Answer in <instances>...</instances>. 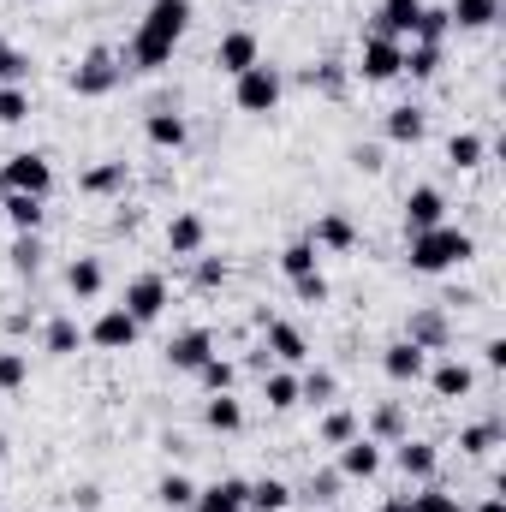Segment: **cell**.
Here are the masks:
<instances>
[{
	"label": "cell",
	"mask_w": 506,
	"mask_h": 512,
	"mask_svg": "<svg viewBox=\"0 0 506 512\" xmlns=\"http://www.w3.org/2000/svg\"><path fill=\"white\" fill-rule=\"evenodd\" d=\"M191 18H197L191 0H149L143 18H137V30H131L126 48H120L126 72H167V66H173V48H179L185 30H191Z\"/></svg>",
	"instance_id": "obj_1"
},
{
	"label": "cell",
	"mask_w": 506,
	"mask_h": 512,
	"mask_svg": "<svg viewBox=\"0 0 506 512\" xmlns=\"http://www.w3.org/2000/svg\"><path fill=\"white\" fill-rule=\"evenodd\" d=\"M477 256V239L465 233V227H453V221H441V227H429V233H411L405 239V268L411 274H453V268H465Z\"/></svg>",
	"instance_id": "obj_2"
},
{
	"label": "cell",
	"mask_w": 506,
	"mask_h": 512,
	"mask_svg": "<svg viewBox=\"0 0 506 512\" xmlns=\"http://www.w3.org/2000/svg\"><path fill=\"white\" fill-rule=\"evenodd\" d=\"M126 84V60H120V48H90L72 72H66V90L78 96V102H102V96H114Z\"/></svg>",
	"instance_id": "obj_3"
},
{
	"label": "cell",
	"mask_w": 506,
	"mask_h": 512,
	"mask_svg": "<svg viewBox=\"0 0 506 512\" xmlns=\"http://www.w3.org/2000/svg\"><path fill=\"white\" fill-rule=\"evenodd\" d=\"M280 96H286V72H280V66H268V60H256L251 72H239V78H233V108H239V114H251V120H268V114L280 108Z\"/></svg>",
	"instance_id": "obj_4"
},
{
	"label": "cell",
	"mask_w": 506,
	"mask_h": 512,
	"mask_svg": "<svg viewBox=\"0 0 506 512\" xmlns=\"http://www.w3.org/2000/svg\"><path fill=\"white\" fill-rule=\"evenodd\" d=\"M167 304H173V286H167V274L143 268V274H131V280H126V298H120V310H126L137 328L161 322V316H167Z\"/></svg>",
	"instance_id": "obj_5"
},
{
	"label": "cell",
	"mask_w": 506,
	"mask_h": 512,
	"mask_svg": "<svg viewBox=\"0 0 506 512\" xmlns=\"http://www.w3.org/2000/svg\"><path fill=\"white\" fill-rule=\"evenodd\" d=\"M0 191H24V197H48L54 191V161L42 149H18L0 161Z\"/></svg>",
	"instance_id": "obj_6"
},
{
	"label": "cell",
	"mask_w": 506,
	"mask_h": 512,
	"mask_svg": "<svg viewBox=\"0 0 506 512\" xmlns=\"http://www.w3.org/2000/svg\"><path fill=\"white\" fill-rule=\"evenodd\" d=\"M399 60H405V42H393V36H364L358 42V60H352V78H364V84H393L399 78Z\"/></svg>",
	"instance_id": "obj_7"
},
{
	"label": "cell",
	"mask_w": 506,
	"mask_h": 512,
	"mask_svg": "<svg viewBox=\"0 0 506 512\" xmlns=\"http://www.w3.org/2000/svg\"><path fill=\"white\" fill-rule=\"evenodd\" d=\"M334 471H340L346 483H376L381 471H387V447H381V441H370V435L358 429L346 447H334Z\"/></svg>",
	"instance_id": "obj_8"
},
{
	"label": "cell",
	"mask_w": 506,
	"mask_h": 512,
	"mask_svg": "<svg viewBox=\"0 0 506 512\" xmlns=\"http://www.w3.org/2000/svg\"><path fill=\"white\" fill-rule=\"evenodd\" d=\"M405 340L423 346L429 358H435V352H453V310H441V304H417V310L405 316Z\"/></svg>",
	"instance_id": "obj_9"
},
{
	"label": "cell",
	"mask_w": 506,
	"mask_h": 512,
	"mask_svg": "<svg viewBox=\"0 0 506 512\" xmlns=\"http://www.w3.org/2000/svg\"><path fill=\"white\" fill-rule=\"evenodd\" d=\"M262 346H268V358H274L280 370H304V364H310V340H304V328L286 322V316H268V322H262Z\"/></svg>",
	"instance_id": "obj_10"
},
{
	"label": "cell",
	"mask_w": 506,
	"mask_h": 512,
	"mask_svg": "<svg viewBox=\"0 0 506 512\" xmlns=\"http://www.w3.org/2000/svg\"><path fill=\"white\" fill-rule=\"evenodd\" d=\"M423 382H429L435 399H447V405H453V399H471V393H477V370H471L459 352H441V358L423 370Z\"/></svg>",
	"instance_id": "obj_11"
},
{
	"label": "cell",
	"mask_w": 506,
	"mask_h": 512,
	"mask_svg": "<svg viewBox=\"0 0 506 512\" xmlns=\"http://www.w3.org/2000/svg\"><path fill=\"white\" fill-rule=\"evenodd\" d=\"M393 471H399L405 483H435V477H441V453H435V441H423V435L393 441Z\"/></svg>",
	"instance_id": "obj_12"
},
{
	"label": "cell",
	"mask_w": 506,
	"mask_h": 512,
	"mask_svg": "<svg viewBox=\"0 0 506 512\" xmlns=\"http://www.w3.org/2000/svg\"><path fill=\"white\" fill-rule=\"evenodd\" d=\"M137 334H143V328L131 322L126 310H120V304H108V310L84 328V346H96V352H131V346H137Z\"/></svg>",
	"instance_id": "obj_13"
},
{
	"label": "cell",
	"mask_w": 506,
	"mask_h": 512,
	"mask_svg": "<svg viewBox=\"0 0 506 512\" xmlns=\"http://www.w3.org/2000/svg\"><path fill=\"white\" fill-rule=\"evenodd\" d=\"M423 370H429V352H423V346H411L405 334L381 346V376H387L393 387H417V382H423Z\"/></svg>",
	"instance_id": "obj_14"
},
{
	"label": "cell",
	"mask_w": 506,
	"mask_h": 512,
	"mask_svg": "<svg viewBox=\"0 0 506 512\" xmlns=\"http://www.w3.org/2000/svg\"><path fill=\"white\" fill-rule=\"evenodd\" d=\"M143 143L161 149V155H179V149L191 143V120H185L179 108H149V114H143Z\"/></svg>",
	"instance_id": "obj_15"
},
{
	"label": "cell",
	"mask_w": 506,
	"mask_h": 512,
	"mask_svg": "<svg viewBox=\"0 0 506 512\" xmlns=\"http://www.w3.org/2000/svg\"><path fill=\"white\" fill-rule=\"evenodd\" d=\"M304 239H310L322 256L358 251V227H352V215H346V209H322V215H316V227H310Z\"/></svg>",
	"instance_id": "obj_16"
},
{
	"label": "cell",
	"mask_w": 506,
	"mask_h": 512,
	"mask_svg": "<svg viewBox=\"0 0 506 512\" xmlns=\"http://www.w3.org/2000/svg\"><path fill=\"white\" fill-rule=\"evenodd\" d=\"M441 221H447L441 185H411V191H405V239H411V233H429V227H441Z\"/></svg>",
	"instance_id": "obj_17"
},
{
	"label": "cell",
	"mask_w": 506,
	"mask_h": 512,
	"mask_svg": "<svg viewBox=\"0 0 506 512\" xmlns=\"http://www.w3.org/2000/svg\"><path fill=\"white\" fill-rule=\"evenodd\" d=\"M203 358H215V334H209V328H179V334L167 340V370L197 376Z\"/></svg>",
	"instance_id": "obj_18"
},
{
	"label": "cell",
	"mask_w": 506,
	"mask_h": 512,
	"mask_svg": "<svg viewBox=\"0 0 506 512\" xmlns=\"http://www.w3.org/2000/svg\"><path fill=\"white\" fill-rule=\"evenodd\" d=\"M167 251L179 256V262L203 256V251H209V221H203L197 209H179V215L167 221Z\"/></svg>",
	"instance_id": "obj_19"
},
{
	"label": "cell",
	"mask_w": 506,
	"mask_h": 512,
	"mask_svg": "<svg viewBox=\"0 0 506 512\" xmlns=\"http://www.w3.org/2000/svg\"><path fill=\"white\" fill-rule=\"evenodd\" d=\"M256 60H262V42H256V30H227V36L215 42V72H227V78L251 72Z\"/></svg>",
	"instance_id": "obj_20"
},
{
	"label": "cell",
	"mask_w": 506,
	"mask_h": 512,
	"mask_svg": "<svg viewBox=\"0 0 506 512\" xmlns=\"http://www.w3.org/2000/svg\"><path fill=\"white\" fill-rule=\"evenodd\" d=\"M381 137H387V143H399V149H417V143L429 137V108H417V102H399V108H387Z\"/></svg>",
	"instance_id": "obj_21"
},
{
	"label": "cell",
	"mask_w": 506,
	"mask_h": 512,
	"mask_svg": "<svg viewBox=\"0 0 506 512\" xmlns=\"http://www.w3.org/2000/svg\"><path fill=\"white\" fill-rule=\"evenodd\" d=\"M131 185V161H96L78 173V197H126Z\"/></svg>",
	"instance_id": "obj_22"
},
{
	"label": "cell",
	"mask_w": 506,
	"mask_h": 512,
	"mask_svg": "<svg viewBox=\"0 0 506 512\" xmlns=\"http://www.w3.org/2000/svg\"><path fill=\"white\" fill-rule=\"evenodd\" d=\"M245 501H251V483H245V477H215V483L197 489L191 512H239Z\"/></svg>",
	"instance_id": "obj_23"
},
{
	"label": "cell",
	"mask_w": 506,
	"mask_h": 512,
	"mask_svg": "<svg viewBox=\"0 0 506 512\" xmlns=\"http://www.w3.org/2000/svg\"><path fill=\"white\" fill-rule=\"evenodd\" d=\"M298 84H304V90H316V96H328V102H340V96H346V84H352V66L328 54V60L304 66V72H298Z\"/></svg>",
	"instance_id": "obj_24"
},
{
	"label": "cell",
	"mask_w": 506,
	"mask_h": 512,
	"mask_svg": "<svg viewBox=\"0 0 506 512\" xmlns=\"http://www.w3.org/2000/svg\"><path fill=\"white\" fill-rule=\"evenodd\" d=\"M358 423H364V435L381 441V447H393V441H405V435H411V417H405V405H399V399H381L376 411H370V417H358Z\"/></svg>",
	"instance_id": "obj_25"
},
{
	"label": "cell",
	"mask_w": 506,
	"mask_h": 512,
	"mask_svg": "<svg viewBox=\"0 0 506 512\" xmlns=\"http://www.w3.org/2000/svg\"><path fill=\"white\" fill-rule=\"evenodd\" d=\"M417 12H423V0H381L376 6V36H393V42H411V30H417Z\"/></svg>",
	"instance_id": "obj_26"
},
{
	"label": "cell",
	"mask_w": 506,
	"mask_h": 512,
	"mask_svg": "<svg viewBox=\"0 0 506 512\" xmlns=\"http://www.w3.org/2000/svg\"><path fill=\"white\" fill-rule=\"evenodd\" d=\"M0 215L12 221V233H42V221H48V197H24V191H0Z\"/></svg>",
	"instance_id": "obj_27"
},
{
	"label": "cell",
	"mask_w": 506,
	"mask_h": 512,
	"mask_svg": "<svg viewBox=\"0 0 506 512\" xmlns=\"http://www.w3.org/2000/svg\"><path fill=\"white\" fill-rule=\"evenodd\" d=\"M102 286H108V268H102V256H72V262H66V292H72L78 304L102 298Z\"/></svg>",
	"instance_id": "obj_28"
},
{
	"label": "cell",
	"mask_w": 506,
	"mask_h": 512,
	"mask_svg": "<svg viewBox=\"0 0 506 512\" xmlns=\"http://www.w3.org/2000/svg\"><path fill=\"white\" fill-rule=\"evenodd\" d=\"M203 429L209 435H239L245 429V399L239 393H209L203 399Z\"/></svg>",
	"instance_id": "obj_29"
},
{
	"label": "cell",
	"mask_w": 506,
	"mask_h": 512,
	"mask_svg": "<svg viewBox=\"0 0 506 512\" xmlns=\"http://www.w3.org/2000/svg\"><path fill=\"white\" fill-rule=\"evenodd\" d=\"M495 447H506L501 417H483V423H465V429H459V453H465V459H489Z\"/></svg>",
	"instance_id": "obj_30"
},
{
	"label": "cell",
	"mask_w": 506,
	"mask_h": 512,
	"mask_svg": "<svg viewBox=\"0 0 506 512\" xmlns=\"http://www.w3.org/2000/svg\"><path fill=\"white\" fill-rule=\"evenodd\" d=\"M78 346H84L78 316H48V322H42V352H48V358H78Z\"/></svg>",
	"instance_id": "obj_31"
},
{
	"label": "cell",
	"mask_w": 506,
	"mask_h": 512,
	"mask_svg": "<svg viewBox=\"0 0 506 512\" xmlns=\"http://www.w3.org/2000/svg\"><path fill=\"white\" fill-rule=\"evenodd\" d=\"M340 489H346V477H340L334 465H322V471H310V477L292 489V501H304V507H334V501H340Z\"/></svg>",
	"instance_id": "obj_32"
},
{
	"label": "cell",
	"mask_w": 506,
	"mask_h": 512,
	"mask_svg": "<svg viewBox=\"0 0 506 512\" xmlns=\"http://www.w3.org/2000/svg\"><path fill=\"white\" fill-rule=\"evenodd\" d=\"M441 60H447V48H435V42H405L399 78H411V84H429V78L441 72Z\"/></svg>",
	"instance_id": "obj_33"
},
{
	"label": "cell",
	"mask_w": 506,
	"mask_h": 512,
	"mask_svg": "<svg viewBox=\"0 0 506 512\" xmlns=\"http://www.w3.org/2000/svg\"><path fill=\"white\" fill-rule=\"evenodd\" d=\"M42 256H48L42 233H12V245H6V262H12V274H18V280H36V274H42Z\"/></svg>",
	"instance_id": "obj_34"
},
{
	"label": "cell",
	"mask_w": 506,
	"mask_h": 512,
	"mask_svg": "<svg viewBox=\"0 0 506 512\" xmlns=\"http://www.w3.org/2000/svg\"><path fill=\"white\" fill-rule=\"evenodd\" d=\"M334 399H340V376H334V370H322V364H316V370H310V364L298 370V405H322V411H328Z\"/></svg>",
	"instance_id": "obj_35"
},
{
	"label": "cell",
	"mask_w": 506,
	"mask_h": 512,
	"mask_svg": "<svg viewBox=\"0 0 506 512\" xmlns=\"http://www.w3.org/2000/svg\"><path fill=\"white\" fill-rule=\"evenodd\" d=\"M358 429H364V423H358V411H346V405H328V411H322V423H316V441H322V447H346Z\"/></svg>",
	"instance_id": "obj_36"
},
{
	"label": "cell",
	"mask_w": 506,
	"mask_h": 512,
	"mask_svg": "<svg viewBox=\"0 0 506 512\" xmlns=\"http://www.w3.org/2000/svg\"><path fill=\"white\" fill-rule=\"evenodd\" d=\"M447 18L453 30H489L501 18V0H447Z\"/></svg>",
	"instance_id": "obj_37"
},
{
	"label": "cell",
	"mask_w": 506,
	"mask_h": 512,
	"mask_svg": "<svg viewBox=\"0 0 506 512\" xmlns=\"http://www.w3.org/2000/svg\"><path fill=\"white\" fill-rule=\"evenodd\" d=\"M483 155H489V143H483L477 131H453V137H447V167H453V173L483 167Z\"/></svg>",
	"instance_id": "obj_38"
},
{
	"label": "cell",
	"mask_w": 506,
	"mask_h": 512,
	"mask_svg": "<svg viewBox=\"0 0 506 512\" xmlns=\"http://www.w3.org/2000/svg\"><path fill=\"white\" fill-rule=\"evenodd\" d=\"M262 399H268V411H292V405H298V370H280V364H274V370L262 376Z\"/></svg>",
	"instance_id": "obj_39"
},
{
	"label": "cell",
	"mask_w": 506,
	"mask_h": 512,
	"mask_svg": "<svg viewBox=\"0 0 506 512\" xmlns=\"http://www.w3.org/2000/svg\"><path fill=\"white\" fill-rule=\"evenodd\" d=\"M155 501L167 512H191V501H197V483L185 477V471H167L161 483H155Z\"/></svg>",
	"instance_id": "obj_40"
},
{
	"label": "cell",
	"mask_w": 506,
	"mask_h": 512,
	"mask_svg": "<svg viewBox=\"0 0 506 512\" xmlns=\"http://www.w3.org/2000/svg\"><path fill=\"white\" fill-rule=\"evenodd\" d=\"M245 507H251V512H286V507H292V483H280V477H256Z\"/></svg>",
	"instance_id": "obj_41"
},
{
	"label": "cell",
	"mask_w": 506,
	"mask_h": 512,
	"mask_svg": "<svg viewBox=\"0 0 506 512\" xmlns=\"http://www.w3.org/2000/svg\"><path fill=\"white\" fill-rule=\"evenodd\" d=\"M447 36H453V18H447V6H429V0H423L411 42H435V48H447Z\"/></svg>",
	"instance_id": "obj_42"
},
{
	"label": "cell",
	"mask_w": 506,
	"mask_h": 512,
	"mask_svg": "<svg viewBox=\"0 0 506 512\" xmlns=\"http://www.w3.org/2000/svg\"><path fill=\"white\" fill-rule=\"evenodd\" d=\"M197 382H203V393H233V387H239V364L215 352V358L197 364Z\"/></svg>",
	"instance_id": "obj_43"
},
{
	"label": "cell",
	"mask_w": 506,
	"mask_h": 512,
	"mask_svg": "<svg viewBox=\"0 0 506 512\" xmlns=\"http://www.w3.org/2000/svg\"><path fill=\"white\" fill-rule=\"evenodd\" d=\"M30 78H36L30 54H24L18 42H6V36H0V84H24V90H30Z\"/></svg>",
	"instance_id": "obj_44"
},
{
	"label": "cell",
	"mask_w": 506,
	"mask_h": 512,
	"mask_svg": "<svg viewBox=\"0 0 506 512\" xmlns=\"http://www.w3.org/2000/svg\"><path fill=\"white\" fill-rule=\"evenodd\" d=\"M274 262H280V274H286V280H298V274H310V268H322V251H316L310 239H292V245H286V251L274 256Z\"/></svg>",
	"instance_id": "obj_45"
},
{
	"label": "cell",
	"mask_w": 506,
	"mask_h": 512,
	"mask_svg": "<svg viewBox=\"0 0 506 512\" xmlns=\"http://www.w3.org/2000/svg\"><path fill=\"white\" fill-rule=\"evenodd\" d=\"M227 274H233V268H227V256H191V286H197V292H215V286H227Z\"/></svg>",
	"instance_id": "obj_46"
},
{
	"label": "cell",
	"mask_w": 506,
	"mask_h": 512,
	"mask_svg": "<svg viewBox=\"0 0 506 512\" xmlns=\"http://www.w3.org/2000/svg\"><path fill=\"white\" fill-rule=\"evenodd\" d=\"M24 382H30V352L6 346V352H0V393H18Z\"/></svg>",
	"instance_id": "obj_47"
},
{
	"label": "cell",
	"mask_w": 506,
	"mask_h": 512,
	"mask_svg": "<svg viewBox=\"0 0 506 512\" xmlns=\"http://www.w3.org/2000/svg\"><path fill=\"white\" fill-rule=\"evenodd\" d=\"M292 298L316 310V304H328V298H334V286H328V274H322V268H310V274H298V280H292Z\"/></svg>",
	"instance_id": "obj_48"
},
{
	"label": "cell",
	"mask_w": 506,
	"mask_h": 512,
	"mask_svg": "<svg viewBox=\"0 0 506 512\" xmlns=\"http://www.w3.org/2000/svg\"><path fill=\"white\" fill-rule=\"evenodd\" d=\"M30 120V90L24 84H0V126H24Z\"/></svg>",
	"instance_id": "obj_49"
},
{
	"label": "cell",
	"mask_w": 506,
	"mask_h": 512,
	"mask_svg": "<svg viewBox=\"0 0 506 512\" xmlns=\"http://www.w3.org/2000/svg\"><path fill=\"white\" fill-rule=\"evenodd\" d=\"M459 507V495H447L441 483H417V495H411V512H453Z\"/></svg>",
	"instance_id": "obj_50"
},
{
	"label": "cell",
	"mask_w": 506,
	"mask_h": 512,
	"mask_svg": "<svg viewBox=\"0 0 506 512\" xmlns=\"http://www.w3.org/2000/svg\"><path fill=\"white\" fill-rule=\"evenodd\" d=\"M346 161H352L358 173H381V167H387V149H381V143H352Z\"/></svg>",
	"instance_id": "obj_51"
},
{
	"label": "cell",
	"mask_w": 506,
	"mask_h": 512,
	"mask_svg": "<svg viewBox=\"0 0 506 512\" xmlns=\"http://www.w3.org/2000/svg\"><path fill=\"white\" fill-rule=\"evenodd\" d=\"M72 507L78 512H102V489H96V483H78V489H72Z\"/></svg>",
	"instance_id": "obj_52"
},
{
	"label": "cell",
	"mask_w": 506,
	"mask_h": 512,
	"mask_svg": "<svg viewBox=\"0 0 506 512\" xmlns=\"http://www.w3.org/2000/svg\"><path fill=\"white\" fill-rule=\"evenodd\" d=\"M483 364H489L495 376L506 370V340H501V334H495V340H483Z\"/></svg>",
	"instance_id": "obj_53"
},
{
	"label": "cell",
	"mask_w": 506,
	"mask_h": 512,
	"mask_svg": "<svg viewBox=\"0 0 506 512\" xmlns=\"http://www.w3.org/2000/svg\"><path fill=\"white\" fill-rule=\"evenodd\" d=\"M6 334H30V310H12L6 316Z\"/></svg>",
	"instance_id": "obj_54"
},
{
	"label": "cell",
	"mask_w": 506,
	"mask_h": 512,
	"mask_svg": "<svg viewBox=\"0 0 506 512\" xmlns=\"http://www.w3.org/2000/svg\"><path fill=\"white\" fill-rule=\"evenodd\" d=\"M370 512H411V495H393V501H381V507H370Z\"/></svg>",
	"instance_id": "obj_55"
},
{
	"label": "cell",
	"mask_w": 506,
	"mask_h": 512,
	"mask_svg": "<svg viewBox=\"0 0 506 512\" xmlns=\"http://www.w3.org/2000/svg\"><path fill=\"white\" fill-rule=\"evenodd\" d=\"M471 512H506V501H501V495H483V501H477Z\"/></svg>",
	"instance_id": "obj_56"
},
{
	"label": "cell",
	"mask_w": 506,
	"mask_h": 512,
	"mask_svg": "<svg viewBox=\"0 0 506 512\" xmlns=\"http://www.w3.org/2000/svg\"><path fill=\"white\" fill-rule=\"evenodd\" d=\"M6 447H12V441H6V429H0V459H6Z\"/></svg>",
	"instance_id": "obj_57"
},
{
	"label": "cell",
	"mask_w": 506,
	"mask_h": 512,
	"mask_svg": "<svg viewBox=\"0 0 506 512\" xmlns=\"http://www.w3.org/2000/svg\"><path fill=\"white\" fill-rule=\"evenodd\" d=\"M233 6H262V0H233Z\"/></svg>",
	"instance_id": "obj_58"
},
{
	"label": "cell",
	"mask_w": 506,
	"mask_h": 512,
	"mask_svg": "<svg viewBox=\"0 0 506 512\" xmlns=\"http://www.w3.org/2000/svg\"><path fill=\"white\" fill-rule=\"evenodd\" d=\"M453 512H471V507H465V501H459V507H453Z\"/></svg>",
	"instance_id": "obj_59"
},
{
	"label": "cell",
	"mask_w": 506,
	"mask_h": 512,
	"mask_svg": "<svg viewBox=\"0 0 506 512\" xmlns=\"http://www.w3.org/2000/svg\"><path fill=\"white\" fill-rule=\"evenodd\" d=\"M24 6H42V0H24Z\"/></svg>",
	"instance_id": "obj_60"
},
{
	"label": "cell",
	"mask_w": 506,
	"mask_h": 512,
	"mask_svg": "<svg viewBox=\"0 0 506 512\" xmlns=\"http://www.w3.org/2000/svg\"><path fill=\"white\" fill-rule=\"evenodd\" d=\"M239 512H251V507H239Z\"/></svg>",
	"instance_id": "obj_61"
}]
</instances>
